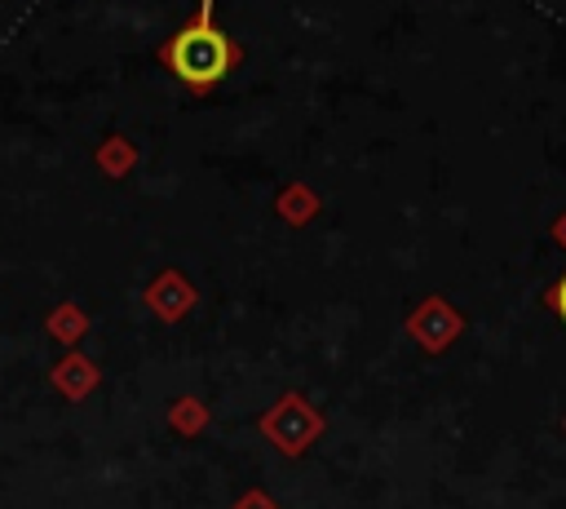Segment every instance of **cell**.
<instances>
[{"label":"cell","instance_id":"cell-1","mask_svg":"<svg viewBox=\"0 0 566 509\" xmlns=\"http://www.w3.org/2000/svg\"><path fill=\"white\" fill-rule=\"evenodd\" d=\"M159 58H164V66H168L177 80H186L190 89H208V84H217V80L234 66V44H230V35L212 27V0H199L195 22L181 27V31L164 44Z\"/></svg>","mask_w":566,"mask_h":509},{"label":"cell","instance_id":"cell-2","mask_svg":"<svg viewBox=\"0 0 566 509\" xmlns=\"http://www.w3.org/2000/svg\"><path fill=\"white\" fill-rule=\"evenodd\" d=\"M261 429L279 443V451H287V456H301L305 447H310V438L323 429V420L296 398V394H287L279 407H270L265 412V420H261Z\"/></svg>","mask_w":566,"mask_h":509},{"label":"cell","instance_id":"cell-3","mask_svg":"<svg viewBox=\"0 0 566 509\" xmlns=\"http://www.w3.org/2000/svg\"><path fill=\"white\" fill-rule=\"evenodd\" d=\"M455 328H460V323H455V314L447 310V301H424V310L411 319V332H416L429 350H442Z\"/></svg>","mask_w":566,"mask_h":509},{"label":"cell","instance_id":"cell-4","mask_svg":"<svg viewBox=\"0 0 566 509\" xmlns=\"http://www.w3.org/2000/svg\"><path fill=\"white\" fill-rule=\"evenodd\" d=\"M57 385H62L66 394H84V389L93 385V372H88L84 363H62V367H57Z\"/></svg>","mask_w":566,"mask_h":509},{"label":"cell","instance_id":"cell-5","mask_svg":"<svg viewBox=\"0 0 566 509\" xmlns=\"http://www.w3.org/2000/svg\"><path fill=\"white\" fill-rule=\"evenodd\" d=\"M544 301H548V305H553V314L566 323V270H562V274L548 283V297H544Z\"/></svg>","mask_w":566,"mask_h":509},{"label":"cell","instance_id":"cell-6","mask_svg":"<svg viewBox=\"0 0 566 509\" xmlns=\"http://www.w3.org/2000/svg\"><path fill=\"white\" fill-rule=\"evenodd\" d=\"M234 509H274V505H270L265 496H248V500H239Z\"/></svg>","mask_w":566,"mask_h":509},{"label":"cell","instance_id":"cell-7","mask_svg":"<svg viewBox=\"0 0 566 509\" xmlns=\"http://www.w3.org/2000/svg\"><path fill=\"white\" fill-rule=\"evenodd\" d=\"M553 235H557V243H562V248H566V212H562V217H557V226H553Z\"/></svg>","mask_w":566,"mask_h":509}]
</instances>
